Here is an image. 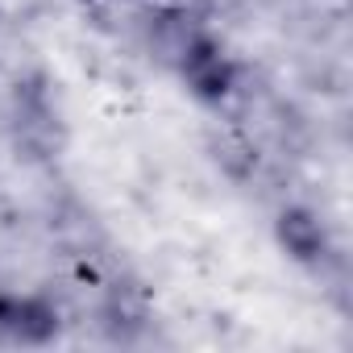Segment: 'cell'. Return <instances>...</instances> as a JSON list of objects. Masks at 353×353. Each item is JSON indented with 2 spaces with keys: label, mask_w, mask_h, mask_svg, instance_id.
Instances as JSON below:
<instances>
[{
  "label": "cell",
  "mask_w": 353,
  "mask_h": 353,
  "mask_svg": "<svg viewBox=\"0 0 353 353\" xmlns=\"http://www.w3.org/2000/svg\"><path fill=\"white\" fill-rule=\"evenodd\" d=\"M170 67H174V75H179V83L188 88V96L196 104H204V108L229 104L237 96V88H241V63H237V54L212 30H204V26H196L179 42V50L170 54Z\"/></svg>",
  "instance_id": "cell-1"
},
{
  "label": "cell",
  "mask_w": 353,
  "mask_h": 353,
  "mask_svg": "<svg viewBox=\"0 0 353 353\" xmlns=\"http://www.w3.org/2000/svg\"><path fill=\"white\" fill-rule=\"evenodd\" d=\"M63 307L42 291H0V341L42 349L59 341Z\"/></svg>",
  "instance_id": "cell-2"
},
{
  "label": "cell",
  "mask_w": 353,
  "mask_h": 353,
  "mask_svg": "<svg viewBox=\"0 0 353 353\" xmlns=\"http://www.w3.org/2000/svg\"><path fill=\"white\" fill-rule=\"evenodd\" d=\"M274 245L287 262L316 270L332 258V229L312 204H287L274 212Z\"/></svg>",
  "instance_id": "cell-3"
},
{
  "label": "cell",
  "mask_w": 353,
  "mask_h": 353,
  "mask_svg": "<svg viewBox=\"0 0 353 353\" xmlns=\"http://www.w3.org/2000/svg\"><path fill=\"white\" fill-rule=\"evenodd\" d=\"M104 5H129V0H104Z\"/></svg>",
  "instance_id": "cell-4"
}]
</instances>
